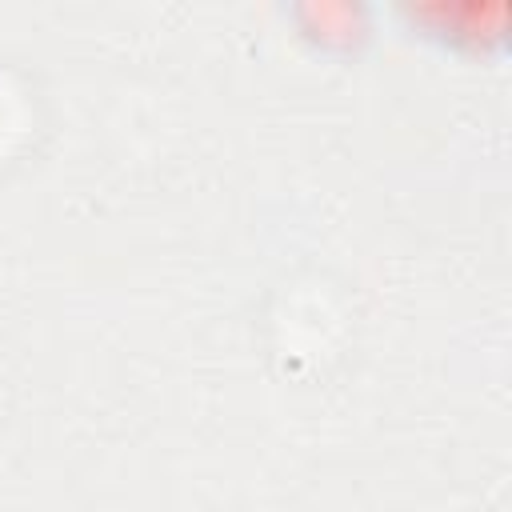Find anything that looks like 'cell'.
I'll list each match as a JSON object with an SVG mask.
<instances>
[{"label": "cell", "instance_id": "cell-1", "mask_svg": "<svg viewBox=\"0 0 512 512\" xmlns=\"http://www.w3.org/2000/svg\"><path fill=\"white\" fill-rule=\"evenodd\" d=\"M388 12L408 36L452 56L496 60L508 52L512 8L504 0H396Z\"/></svg>", "mask_w": 512, "mask_h": 512}, {"label": "cell", "instance_id": "cell-2", "mask_svg": "<svg viewBox=\"0 0 512 512\" xmlns=\"http://www.w3.org/2000/svg\"><path fill=\"white\" fill-rule=\"evenodd\" d=\"M296 16L304 20L300 36L316 40L320 48H340L344 52V48H356L368 36L364 24H360L364 8H356V4H300Z\"/></svg>", "mask_w": 512, "mask_h": 512}]
</instances>
